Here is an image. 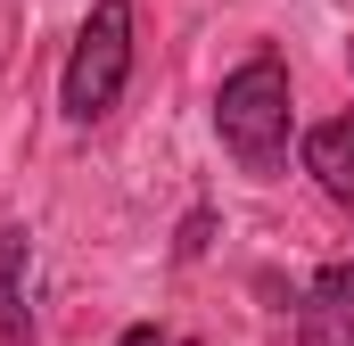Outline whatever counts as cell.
I'll return each instance as SVG.
<instances>
[{
	"instance_id": "cell-1",
	"label": "cell",
	"mask_w": 354,
	"mask_h": 346,
	"mask_svg": "<svg viewBox=\"0 0 354 346\" xmlns=\"http://www.w3.org/2000/svg\"><path fill=\"white\" fill-rule=\"evenodd\" d=\"M214 132L231 149V165L256 173V181H280L288 173V132H297V107H288V58L280 50H256L239 58L223 91H214Z\"/></svg>"
},
{
	"instance_id": "cell-2",
	"label": "cell",
	"mask_w": 354,
	"mask_h": 346,
	"mask_svg": "<svg viewBox=\"0 0 354 346\" xmlns=\"http://www.w3.org/2000/svg\"><path fill=\"white\" fill-rule=\"evenodd\" d=\"M132 83V0H91L83 33L66 50V75H58V107L66 124H99L115 116V99Z\"/></svg>"
},
{
	"instance_id": "cell-3",
	"label": "cell",
	"mask_w": 354,
	"mask_h": 346,
	"mask_svg": "<svg viewBox=\"0 0 354 346\" xmlns=\"http://www.w3.org/2000/svg\"><path fill=\"white\" fill-rule=\"evenodd\" d=\"M297 346H354V256L313 272V289L297 305Z\"/></svg>"
},
{
	"instance_id": "cell-4",
	"label": "cell",
	"mask_w": 354,
	"mask_h": 346,
	"mask_svg": "<svg viewBox=\"0 0 354 346\" xmlns=\"http://www.w3.org/2000/svg\"><path fill=\"white\" fill-rule=\"evenodd\" d=\"M297 157H305V173L322 181V198L354 206V107L330 116V124H313V132L297 140Z\"/></svg>"
},
{
	"instance_id": "cell-5",
	"label": "cell",
	"mask_w": 354,
	"mask_h": 346,
	"mask_svg": "<svg viewBox=\"0 0 354 346\" xmlns=\"http://www.w3.org/2000/svg\"><path fill=\"white\" fill-rule=\"evenodd\" d=\"M25 272H33V231L0 223V322L25 330Z\"/></svg>"
},
{
	"instance_id": "cell-6",
	"label": "cell",
	"mask_w": 354,
	"mask_h": 346,
	"mask_svg": "<svg viewBox=\"0 0 354 346\" xmlns=\"http://www.w3.org/2000/svg\"><path fill=\"white\" fill-rule=\"evenodd\" d=\"M206 248H214V206H189V215H181V231H174V256L198 264Z\"/></svg>"
},
{
	"instance_id": "cell-7",
	"label": "cell",
	"mask_w": 354,
	"mask_h": 346,
	"mask_svg": "<svg viewBox=\"0 0 354 346\" xmlns=\"http://www.w3.org/2000/svg\"><path fill=\"white\" fill-rule=\"evenodd\" d=\"M115 346H174V338H165L157 322H132V330H124V338H115Z\"/></svg>"
},
{
	"instance_id": "cell-8",
	"label": "cell",
	"mask_w": 354,
	"mask_h": 346,
	"mask_svg": "<svg viewBox=\"0 0 354 346\" xmlns=\"http://www.w3.org/2000/svg\"><path fill=\"white\" fill-rule=\"evenodd\" d=\"M0 346H17V330H8V338H0Z\"/></svg>"
},
{
	"instance_id": "cell-9",
	"label": "cell",
	"mask_w": 354,
	"mask_h": 346,
	"mask_svg": "<svg viewBox=\"0 0 354 346\" xmlns=\"http://www.w3.org/2000/svg\"><path fill=\"white\" fill-rule=\"evenodd\" d=\"M174 346H189V338H174Z\"/></svg>"
}]
</instances>
